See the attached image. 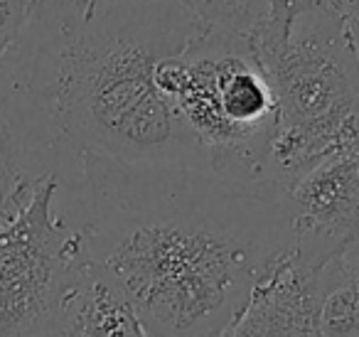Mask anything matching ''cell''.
<instances>
[{
	"label": "cell",
	"instance_id": "6da1fadb",
	"mask_svg": "<svg viewBox=\"0 0 359 337\" xmlns=\"http://www.w3.org/2000/svg\"><path fill=\"white\" fill-rule=\"evenodd\" d=\"M69 219L91 268L153 337H224L254 288L293 251L288 192L177 163L84 155Z\"/></svg>",
	"mask_w": 359,
	"mask_h": 337
},
{
	"label": "cell",
	"instance_id": "7a4b0ae2",
	"mask_svg": "<svg viewBox=\"0 0 359 337\" xmlns=\"http://www.w3.org/2000/svg\"><path fill=\"white\" fill-rule=\"evenodd\" d=\"M202 27L170 0H37L0 57V124L20 178L67 190L84 155L207 168L155 84Z\"/></svg>",
	"mask_w": 359,
	"mask_h": 337
},
{
	"label": "cell",
	"instance_id": "3957f363",
	"mask_svg": "<svg viewBox=\"0 0 359 337\" xmlns=\"http://www.w3.org/2000/svg\"><path fill=\"white\" fill-rule=\"evenodd\" d=\"M249 37L276 99L266 180L288 192L320 163L359 150V65L318 0L285 32L259 22Z\"/></svg>",
	"mask_w": 359,
	"mask_h": 337
},
{
	"label": "cell",
	"instance_id": "277c9868",
	"mask_svg": "<svg viewBox=\"0 0 359 337\" xmlns=\"http://www.w3.org/2000/svg\"><path fill=\"white\" fill-rule=\"evenodd\" d=\"M155 84L207 168L239 180H266L276 99L249 35L205 25L160 62Z\"/></svg>",
	"mask_w": 359,
	"mask_h": 337
},
{
	"label": "cell",
	"instance_id": "5b68a950",
	"mask_svg": "<svg viewBox=\"0 0 359 337\" xmlns=\"http://www.w3.org/2000/svg\"><path fill=\"white\" fill-rule=\"evenodd\" d=\"M89 273L84 242L60 207V183H35L0 222V337H67Z\"/></svg>",
	"mask_w": 359,
	"mask_h": 337
},
{
	"label": "cell",
	"instance_id": "8992f818",
	"mask_svg": "<svg viewBox=\"0 0 359 337\" xmlns=\"http://www.w3.org/2000/svg\"><path fill=\"white\" fill-rule=\"evenodd\" d=\"M293 256L323 268L334 253L359 242V150L320 163L288 190Z\"/></svg>",
	"mask_w": 359,
	"mask_h": 337
},
{
	"label": "cell",
	"instance_id": "52a82bcc",
	"mask_svg": "<svg viewBox=\"0 0 359 337\" xmlns=\"http://www.w3.org/2000/svg\"><path fill=\"white\" fill-rule=\"evenodd\" d=\"M318 271L290 251L254 288L229 337H325Z\"/></svg>",
	"mask_w": 359,
	"mask_h": 337
},
{
	"label": "cell",
	"instance_id": "ba28073f",
	"mask_svg": "<svg viewBox=\"0 0 359 337\" xmlns=\"http://www.w3.org/2000/svg\"><path fill=\"white\" fill-rule=\"evenodd\" d=\"M89 263V261H86ZM67 337H153L118 286L89 266Z\"/></svg>",
	"mask_w": 359,
	"mask_h": 337
},
{
	"label": "cell",
	"instance_id": "9c48e42d",
	"mask_svg": "<svg viewBox=\"0 0 359 337\" xmlns=\"http://www.w3.org/2000/svg\"><path fill=\"white\" fill-rule=\"evenodd\" d=\"M325 337H359V242L334 253L318 271Z\"/></svg>",
	"mask_w": 359,
	"mask_h": 337
},
{
	"label": "cell",
	"instance_id": "30bf717a",
	"mask_svg": "<svg viewBox=\"0 0 359 337\" xmlns=\"http://www.w3.org/2000/svg\"><path fill=\"white\" fill-rule=\"evenodd\" d=\"M177 3L205 25L226 27L234 32H251L266 18V0H170Z\"/></svg>",
	"mask_w": 359,
	"mask_h": 337
},
{
	"label": "cell",
	"instance_id": "8fae6325",
	"mask_svg": "<svg viewBox=\"0 0 359 337\" xmlns=\"http://www.w3.org/2000/svg\"><path fill=\"white\" fill-rule=\"evenodd\" d=\"M32 185L20 178L15 163H13L11 148H8V138L3 124H0V217L13 214L30 194Z\"/></svg>",
	"mask_w": 359,
	"mask_h": 337
},
{
	"label": "cell",
	"instance_id": "7c38bea8",
	"mask_svg": "<svg viewBox=\"0 0 359 337\" xmlns=\"http://www.w3.org/2000/svg\"><path fill=\"white\" fill-rule=\"evenodd\" d=\"M35 3L37 0H0V57L15 45Z\"/></svg>",
	"mask_w": 359,
	"mask_h": 337
},
{
	"label": "cell",
	"instance_id": "4fadbf2b",
	"mask_svg": "<svg viewBox=\"0 0 359 337\" xmlns=\"http://www.w3.org/2000/svg\"><path fill=\"white\" fill-rule=\"evenodd\" d=\"M318 3L339 20L344 37L354 52V60L359 65V0H318Z\"/></svg>",
	"mask_w": 359,
	"mask_h": 337
},
{
	"label": "cell",
	"instance_id": "5bb4252c",
	"mask_svg": "<svg viewBox=\"0 0 359 337\" xmlns=\"http://www.w3.org/2000/svg\"><path fill=\"white\" fill-rule=\"evenodd\" d=\"M315 0H266V18L261 20V25L276 32H285L293 20L305 13Z\"/></svg>",
	"mask_w": 359,
	"mask_h": 337
},
{
	"label": "cell",
	"instance_id": "9a60e30c",
	"mask_svg": "<svg viewBox=\"0 0 359 337\" xmlns=\"http://www.w3.org/2000/svg\"><path fill=\"white\" fill-rule=\"evenodd\" d=\"M3 219H8V217H0V222H3Z\"/></svg>",
	"mask_w": 359,
	"mask_h": 337
},
{
	"label": "cell",
	"instance_id": "2e32d148",
	"mask_svg": "<svg viewBox=\"0 0 359 337\" xmlns=\"http://www.w3.org/2000/svg\"><path fill=\"white\" fill-rule=\"evenodd\" d=\"M224 337H229V332H226V335H224Z\"/></svg>",
	"mask_w": 359,
	"mask_h": 337
}]
</instances>
